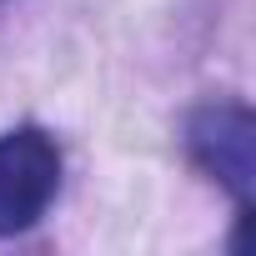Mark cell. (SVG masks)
<instances>
[{
    "label": "cell",
    "instance_id": "6da1fadb",
    "mask_svg": "<svg viewBox=\"0 0 256 256\" xmlns=\"http://www.w3.org/2000/svg\"><path fill=\"white\" fill-rule=\"evenodd\" d=\"M60 186V151L46 131L0 136V236H16L46 216Z\"/></svg>",
    "mask_w": 256,
    "mask_h": 256
},
{
    "label": "cell",
    "instance_id": "7a4b0ae2",
    "mask_svg": "<svg viewBox=\"0 0 256 256\" xmlns=\"http://www.w3.org/2000/svg\"><path fill=\"white\" fill-rule=\"evenodd\" d=\"M191 151L216 181H226L241 201H251V186H256V120H251V110L206 106L191 120Z\"/></svg>",
    "mask_w": 256,
    "mask_h": 256
}]
</instances>
